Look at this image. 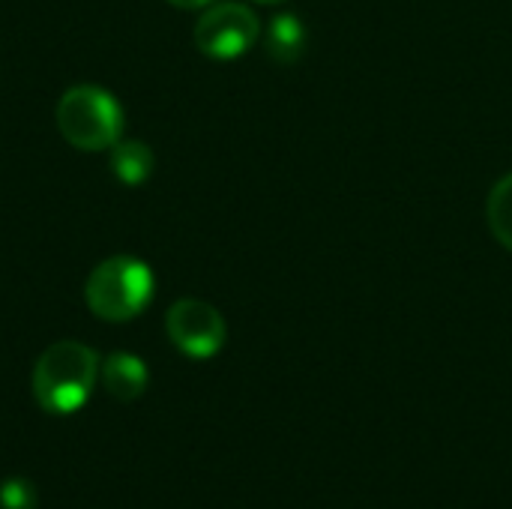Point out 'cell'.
<instances>
[{"mask_svg":"<svg viewBox=\"0 0 512 509\" xmlns=\"http://www.w3.org/2000/svg\"><path fill=\"white\" fill-rule=\"evenodd\" d=\"M99 354L75 339L54 342L33 366V396L42 411L66 417L87 405L99 381Z\"/></svg>","mask_w":512,"mask_h":509,"instance_id":"1","label":"cell"},{"mask_svg":"<svg viewBox=\"0 0 512 509\" xmlns=\"http://www.w3.org/2000/svg\"><path fill=\"white\" fill-rule=\"evenodd\" d=\"M111 171L120 183L126 186H141L150 180L153 168H156V156L144 141H117L111 147Z\"/></svg>","mask_w":512,"mask_h":509,"instance_id":"8","label":"cell"},{"mask_svg":"<svg viewBox=\"0 0 512 509\" xmlns=\"http://www.w3.org/2000/svg\"><path fill=\"white\" fill-rule=\"evenodd\" d=\"M156 294L153 270L132 255H114L93 267L84 285L87 309L111 324L138 318Z\"/></svg>","mask_w":512,"mask_h":509,"instance_id":"2","label":"cell"},{"mask_svg":"<svg viewBox=\"0 0 512 509\" xmlns=\"http://www.w3.org/2000/svg\"><path fill=\"white\" fill-rule=\"evenodd\" d=\"M39 492L27 477H9L0 483V509H36Z\"/></svg>","mask_w":512,"mask_h":509,"instance_id":"10","label":"cell"},{"mask_svg":"<svg viewBox=\"0 0 512 509\" xmlns=\"http://www.w3.org/2000/svg\"><path fill=\"white\" fill-rule=\"evenodd\" d=\"M486 219L498 243L512 252V174L495 183L489 204H486Z\"/></svg>","mask_w":512,"mask_h":509,"instance_id":"9","label":"cell"},{"mask_svg":"<svg viewBox=\"0 0 512 509\" xmlns=\"http://www.w3.org/2000/svg\"><path fill=\"white\" fill-rule=\"evenodd\" d=\"M99 378H102V387L108 390L111 399L117 402H135L144 396L147 390V363L135 354H126V351H117V354H108L102 360V369H99Z\"/></svg>","mask_w":512,"mask_h":509,"instance_id":"6","label":"cell"},{"mask_svg":"<svg viewBox=\"0 0 512 509\" xmlns=\"http://www.w3.org/2000/svg\"><path fill=\"white\" fill-rule=\"evenodd\" d=\"M264 45H267V54L276 60V63H297L309 45V33H306V24L285 12V15H276L267 27V36H264Z\"/></svg>","mask_w":512,"mask_h":509,"instance_id":"7","label":"cell"},{"mask_svg":"<svg viewBox=\"0 0 512 509\" xmlns=\"http://www.w3.org/2000/svg\"><path fill=\"white\" fill-rule=\"evenodd\" d=\"M261 36L258 15L243 3H213L195 24V45L204 57L237 60Z\"/></svg>","mask_w":512,"mask_h":509,"instance_id":"4","label":"cell"},{"mask_svg":"<svg viewBox=\"0 0 512 509\" xmlns=\"http://www.w3.org/2000/svg\"><path fill=\"white\" fill-rule=\"evenodd\" d=\"M165 330L174 348L192 360H210L225 348L228 327L216 306L204 300H177L165 315Z\"/></svg>","mask_w":512,"mask_h":509,"instance_id":"5","label":"cell"},{"mask_svg":"<svg viewBox=\"0 0 512 509\" xmlns=\"http://www.w3.org/2000/svg\"><path fill=\"white\" fill-rule=\"evenodd\" d=\"M57 129L75 150H111L123 135V108L108 90L78 84L57 102Z\"/></svg>","mask_w":512,"mask_h":509,"instance_id":"3","label":"cell"},{"mask_svg":"<svg viewBox=\"0 0 512 509\" xmlns=\"http://www.w3.org/2000/svg\"><path fill=\"white\" fill-rule=\"evenodd\" d=\"M258 3H279V0H258Z\"/></svg>","mask_w":512,"mask_h":509,"instance_id":"12","label":"cell"},{"mask_svg":"<svg viewBox=\"0 0 512 509\" xmlns=\"http://www.w3.org/2000/svg\"><path fill=\"white\" fill-rule=\"evenodd\" d=\"M171 6H177V9H207V6H213V0H168Z\"/></svg>","mask_w":512,"mask_h":509,"instance_id":"11","label":"cell"}]
</instances>
